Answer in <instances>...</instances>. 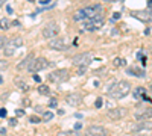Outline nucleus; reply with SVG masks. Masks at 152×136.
<instances>
[{
  "mask_svg": "<svg viewBox=\"0 0 152 136\" xmlns=\"http://www.w3.org/2000/svg\"><path fill=\"white\" fill-rule=\"evenodd\" d=\"M131 92V83L126 80H120V82H114L107 88V94L108 97L114 98V100H119L123 98Z\"/></svg>",
  "mask_w": 152,
  "mask_h": 136,
  "instance_id": "obj_1",
  "label": "nucleus"
},
{
  "mask_svg": "<svg viewBox=\"0 0 152 136\" xmlns=\"http://www.w3.org/2000/svg\"><path fill=\"white\" fill-rule=\"evenodd\" d=\"M100 12H102V6H100V5H90V6H85V8L79 9V11L73 15V20H75V21L88 20V18H93V17L99 15Z\"/></svg>",
  "mask_w": 152,
  "mask_h": 136,
  "instance_id": "obj_2",
  "label": "nucleus"
},
{
  "mask_svg": "<svg viewBox=\"0 0 152 136\" xmlns=\"http://www.w3.org/2000/svg\"><path fill=\"white\" fill-rule=\"evenodd\" d=\"M49 80L50 82H53V83H64L69 80L70 77V71L67 68H61V70H55L49 74Z\"/></svg>",
  "mask_w": 152,
  "mask_h": 136,
  "instance_id": "obj_3",
  "label": "nucleus"
},
{
  "mask_svg": "<svg viewBox=\"0 0 152 136\" xmlns=\"http://www.w3.org/2000/svg\"><path fill=\"white\" fill-rule=\"evenodd\" d=\"M104 23H105V20H104L102 14H99V15H96V17H93V18H88V20L85 21V24H84V29L88 30V32H93V30H96V29L102 27Z\"/></svg>",
  "mask_w": 152,
  "mask_h": 136,
  "instance_id": "obj_4",
  "label": "nucleus"
},
{
  "mask_svg": "<svg viewBox=\"0 0 152 136\" xmlns=\"http://www.w3.org/2000/svg\"><path fill=\"white\" fill-rule=\"evenodd\" d=\"M23 45V38L21 36H15V38H11L9 41H6L5 44V56H12L14 52L18 47Z\"/></svg>",
  "mask_w": 152,
  "mask_h": 136,
  "instance_id": "obj_5",
  "label": "nucleus"
},
{
  "mask_svg": "<svg viewBox=\"0 0 152 136\" xmlns=\"http://www.w3.org/2000/svg\"><path fill=\"white\" fill-rule=\"evenodd\" d=\"M59 33V26H58V23L52 21V23H47L44 29H43V36L46 40H52L55 38V36Z\"/></svg>",
  "mask_w": 152,
  "mask_h": 136,
  "instance_id": "obj_6",
  "label": "nucleus"
},
{
  "mask_svg": "<svg viewBox=\"0 0 152 136\" xmlns=\"http://www.w3.org/2000/svg\"><path fill=\"white\" fill-rule=\"evenodd\" d=\"M49 67V60L46 58H35V60L32 62V65L29 67L28 71L31 73H38V71H43Z\"/></svg>",
  "mask_w": 152,
  "mask_h": 136,
  "instance_id": "obj_7",
  "label": "nucleus"
},
{
  "mask_svg": "<svg viewBox=\"0 0 152 136\" xmlns=\"http://www.w3.org/2000/svg\"><path fill=\"white\" fill-rule=\"evenodd\" d=\"M93 60L91 53H79L73 58V65L75 67H81V65H90Z\"/></svg>",
  "mask_w": 152,
  "mask_h": 136,
  "instance_id": "obj_8",
  "label": "nucleus"
},
{
  "mask_svg": "<svg viewBox=\"0 0 152 136\" xmlns=\"http://www.w3.org/2000/svg\"><path fill=\"white\" fill-rule=\"evenodd\" d=\"M131 15L138 18L140 21H145V23H151L152 21V8H148V9H143V11H132Z\"/></svg>",
  "mask_w": 152,
  "mask_h": 136,
  "instance_id": "obj_9",
  "label": "nucleus"
},
{
  "mask_svg": "<svg viewBox=\"0 0 152 136\" xmlns=\"http://www.w3.org/2000/svg\"><path fill=\"white\" fill-rule=\"evenodd\" d=\"M49 47L52 50H67L69 42L64 38H52V40H49Z\"/></svg>",
  "mask_w": 152,
  "mask_h": 136,
  "instance_id": "obj_10",
  "label": "nucleus"
},
{
  "mask_svg": "<svg viewBox=\"0 0 152 136\" xmlns=\"http://www.w3.org/2000/svg\"><path fill=\"white\" fill-rule=\"evenodd\" d=\"M85 136H108V132L102 126H90L85 130Z\"/></svg>",
  "mask_w": 152,
  "mask_h": 136,
  "instance_id": "obj_11",
  "label": "nucleus"
},
{
  "mask_svg": "<svg viewBox=\"0 0 152 136\" xmlns=\"http://www.w3.org/2000/svg\"><path fill=\"white\" fill-rule=\"evenodd\" d=\"M126 115V109L125 107H114V109H110L107 112V117L113 121H117V119H122L123 117Z\"/></svg>",
  "mask_w": 152,
  "mask_h": 136,
  "instance_id": "obj_12",
  "label": "nucleus"
},
{
  "mask_svg": "<svg viewBox=\"0 0 152 136\" xmlns=\"http://www.w3.org/2000/svg\"><path fill=\"white\" fill-rule=\"evenodd\" d=\"M66 101H67V104H70V106H73V107H79L84 100H82V95H81V94L72 92V94H69V95L66 97Z\"/></svg>",
  "mask_w": 152,
  "mask_h": 136,
  "instance_id": "obj_13",
  "label": "nucleus"
},
{
  "mask_svg": "<svg viewBox=\"0 0 152 136\" xmlns=\"http://www.w3.org/2000/svg\"><path fill=\"white\" fill-rule=\"evenodd\" d=\"M35 60V55L34 53H29L26 58H24L23 60H20L18 65H17V70L18 71H23V70H29V67L32 65V62Z\"/></svg>",
  "mask_w": 152,
  "mask_h": 136,
  "instance_id": "obj_14",
  "label": "nucleus"
},
{
  "mask_svg": "<svg viewBox=\"0 0 152 136\" xmlns=\"http://www.w3.org/2000/svg\"><path fill=\"white\" fill-rule=\"evenodd\" d=\"M145 130H152V121L143 119L132 126V132H145Z\"/></svg>",
  "mask_w": 152,
  "mask_h": 136,
  "instance_id": "obj_15",
  "label": "nucleus"
},
{
  "mask_svg": "<svg viewBox=\"0 0 152 136\" xmlns=\"http://www.w3.org/2000/svg\"><path fill=\"white\" fill-rule=\"evenodd\" d=\"M145 95H146V88H143V86H138V88L134 89V98L135 100H142Z\"/></svg>",
  "mask_w": 152,
  "mask_h": 136,
  "instance_id": "obj_16",
  "label": "nucleus"
},
{
  "mask_svg": "<svg viewBox=\"0 0 152 136\" xmlns=\"http://www.w3.org/2000/svg\"><path fill=\"white\" fill-rule=\"evenodd\" d=\"M15 83H17V86L21 89V91H29V86H28V83L24 82L23 79H20V77H17L15 79Z\"/></svg>",
  "mask_w": 152,
  "mask_h": 136,
  "instance_id": "obj_17",
  "label": "nucleus"
},
{
  "mask_svg": "<svg viewBox=\"0 0 152 136\" xmlns=\"http://www.w3.org/2000/svg\"><path fill=\"white\" fill-rule=\"evenodd\" d=\"M11 24H12V23H11V20L5 17V18L0 20V29H2V30H8V29L11 27Z\"/></svg>",
  "mask_w": 152,
  "mask_h": 136,
  "instance_id": "obj_18",
  "label": "nucleus"
},
{
  "mask_svg": "<svg viewBox=\"0 0 152 136\" xmlns=\"http://www.w3.org/2000/svg\"><path fill=\"white\" fill-rule=\"evenodd\" d=\"M149 117H152V110H151V109L146 110V112H142V114H137V115H135V118H137V119H140V121L148 119Z\"/></svg>",
  "mask_w": 152,
  "mask_h": 136,
  "instance_id": "obj_19",
  "label": "nucleus"
},
{
  "mask_svg": "<svg viewBox=\"0 0 152 136\" xmlns=\"http://www.w3.org/2000/svg\"><path fill=\"white\" fill-rule=\"evenodd\" d=\"M129 74H134V76H138V77H145V70H138V68H129L128 70Z\"/></svg>",
  "mask_w": 152,
  "mask_h": 136,
  "instance_id": "obj_20",
  "label": "nucleus"
},
{
  "mask_svg": "<svg viewBox=\"0 0 152 136\" xmlns=\"http://www.w3.org/2000/svg\"><path fill=\"white\" fill-rule=\"evenodd\" d=\"M56 136H79L78 130H64V132H59Z\"/></svg>",
  "mask_w": 152,
  "mask_h": 136,
  "instance_id": "obj_21",
  "label": "nucleus"
},
{
  "mask_svg": "<svg viewBox=\"0 0 152 136\" xmlns=\"http://www.w3.org/2000/svg\"><path fill=\"white\" fill-rule=\"evenodd\" d=\"M113 65L114 67H123V65H126V60L123 58H114L113 59Z\"/></svg>",
  "mask_w": 152,
  "mask_h": 136,
  "instance_id": "obj_22",
  "label": "nucleus"
},
{
  "mask_svg": "<svg viewBox=\"0 0 152 136\" xmlns=\"http://www.w3.org/2000/svg\"><path fill=\"white\" fill-rule=\"evenodd\" d=\"M38 92H40L41 95H50V89H49V86H46V85L38 86Z\"/></svg>",
  "mask_w": 152,
  "mask_h": 136,
  "instance_id": "obj_23",
  "label": "nucleus"
},
{
  "mask_svg": "<svg viewBox=\"0 0 152 136\" xmlns=\"http://www.w3.org/2000/svg\"><path fill=\"white\" fill-rule=\"evenodd\" d=\"M53 118V114L50 112V110H47V112H44V115H43V121H50Z\"/></svg>",
  "mask_w": 152,
  "mask_h": 136,
  "instance_id": "obj_24",
  "label": "nucleus"
},
{
  "mask_svg": "<svg viewBox=\"0 0 152 136\" xmlns=\"http://www.w3.org/2000/svg\"><path fill=\"white\" fill-rule=\"evenodd\" d=\"M87 68H88V65H81V67H78V74H79V76H82V74L87 71Z\"/></svg>",
  "mask_w": 152,
  "mask_h": 136,
  "instance_id": "obj_25",
  "label": "nucleus"
},
{
  "mask_svg": "<svg viewBox=\"0 0 152 136\" xmlns=\"http://www.w3.org/2000/svg\"><path fill=\"white\" fill-rule=\"evenodd\" d=\"M102 104H104V103H102V98H100V97H99V98H96V101H94V106H96L97 109H100V107H102Z\"/></svg>",
  "mask_w": 152,
  "mask_h": 136,
  "instance_id": "obj_26",
  "label": "nucleus"
},
{
  "mask_svg": "<svg viewBox=\"0 0 152 136\" xmlns=\"http://www.w3.org/2000/svg\"><path fill=\"white\" fill-rule=\"evenodd\" d=\"M5 44H6V38L3 35H0V48H5Z\"/></svg>",
  "mask_w": 152,
  "mask_h": 136,
  "instance_id": "obj_27",
  "label": "nucleus"
},
{
  "mask_svg": "<svg viewBox=\"0 0 152 136\" xmlns=\"http://www.w3.org/2000/svg\"><path fill=\"white\" fill-rule=\"evenodd\" d=\"M8 68V62L6 60H0V70H6Z\"/></svg>",
  "mask_w": 152,
  "mask_h": 136,
  "instance_id": "obj_28",
  "label": "nucleus"
},
{
  "mask_svg": "<svg viewBox=\"0 0 152 136\" xmlns=\"http://www.w3.org/2000/svg\"><path fill=\"white\" fill-rule=\"evenodd\" d=\"M32 77H34V80H35L37 83H40V82H41V77L38 76V73H34V76H32Z\"/></svg>",
  "mask_w": 152,
  "mask_h": 136,
  "instance_id": "obj_29",
  "label": "nucleus"
},
{
  "mask_svg": "<svg viewBox=\"0 0 152 136\" xmlns=\"http://www.w3.org/2000/svg\"><path fill=\"white\" fill-rule=\"evenodd\" d=\"M15 115H17V117H23V115H24V110H23V109H17V110H15Z\"/></svg>",
  "mask_w": 152,
  "mask_h": 136,
  "instance_id": "obj_30",
  "label": "nucleus"
},
{
  "mask_svg": "<svg viewBox=\"0 0 152 136\" xmlns=\"http://www.w3.org/2000/svg\"><path fill=\"white\" fill-rule=\"evenodd\" d=\"M5 117H6V109L2 107V109H0V118H5Z\"/></svg>",
  "mask_w": 152,
  "mask_h": 136,
  "instance_id": "obj_31",
  "label": "nucleus"
},
{
  "mask_svg": "<svg viewBox=\"0 0 152 136\" xmlns=\"http://www.w3.org/2000/svg\"><path fill=\"white\" fill-rule=\"evenodd\" d=\"M17 122H18L17 118H11V119H9V124H11V126H17Z\"/></svg>",
  "mask_w": 152,
  "mask_h": 136,
  "instance_id": "obj_32",
  "label": "nucleus"
},
{
  "mask_svg": "<svg viewBox=\"0 0 152 136\" xmlns=\"http://www.w3.org/2000/svg\"><path fill=\"white\" fill-rule=\"evenodd\" d=\"M41 118H38V117H31V122H40Z\"/></svg>",
  "mask_w": 152,
  "mask_h": 136,
  "instance_id": "obj_33",
  "label": "nucleus"
},
{
  "mask_svg": "<svg viewBox=\"0 0 152 136\" xmlns=\"http://www.w3.org/2000/svg\"><path fill=\"white\" fill-rule=\"evenodd\" d=\"M142 100H143V101H146V103H149V104L152 103V98H151V97H146V95L142 98Z\"/></svg>",
  "mask_w": 152,
  "mask_h": 136,
  "instance_id": "obj_34",
  "label": "nucleus"
},
{
  "mask_svg": "<svg viewBox=\"0 0 152 136\" xmlns=\"http://www.w3.org/2000/svg\"><path fill=\"white\" fill-rule=\"evenodd\" d=\"M120 18V12H114L113 14V20H119Z\"/></svg>",
  "mask_w": 152,
  "mask_h": 136,
  "instance_id": "obj_35",
  "label": "nucleus"
},
{
  "mask_svg": "<svg viewBox=\"0 0 152 136\" xmlns=\"http://www.w3.org/2000/svg\"><path fill=\"white\" fill-rule=\"evenodd\" d=\"M56 104H58L56 100H50V104H49V106H50V107H56Z\"/></svg>",
  "mask_w": 152,
  "mask_h": 136,
  "instance_id": "obj_36",
  "label": "nucleus"
},
{
  "mask_svg": "<svg viewBox=\"0 0 152 136\" xmlns=\"http://www.w3.org/2000/svg\"><path fill=\"white\" fill-rule=\"evenodd\" d=\"M82 127V124H81V122H76V124H75V130H79Z\"/></svg>",
  "mask_w": 152,
  "mask_h": 136,
  "instance_id": "obj_37",
  "label": "nucleus"
},
{
  "mask_svg": "<svg viewBox=\"0 0 152 136\" xmlns=\"http://www.w3.org/2000/svg\"><path fill=\"white\" fill-rule=\"evenodd\" d=\"M104 2H107V3H113V2H122V0H104Z\"/></svg>",
  "mask_w": 152,
  "mask_h": 136,
  "instance_id": "obj_38",
  "label": "nucleus"
},
{
  "mask_svg": "<svg viewBox=\"0 0 152 136\" xmlns=\"http://www.w3.org/2000/svg\"><path fill=\"white\" fill-rule=\"evenodd\" d=\"M6 12H8V14H11V12H12V8H11V6H6Z\"/></svg>",
  "mask_w": 152,
  "mask_h": 136,
  "instance_id": "obj_39",
  "label": "nucleus"
},
{
  "mask_svg": "<svg viewBox=\"0 0 152 136\" xmlns=\"http://www.w3.org/2000/svg\"><path fill=\"white\" fill-rule=\"evenodd\" d=\"M23 104H24V106H29L31 103H29V100H23Z\"/></svg>",
  "mask_w": 152,
  "mask_h": 136,
  "instance_id": "obj_40",
  "label": "nucleus"
},
{
  "mask_svg": "<svg viewBox=\"0 0 152 136\" xmlns=\"http://www.w3.org/2000/svg\"><path fill=\"white\" fill-rule=\"evenodd\" d=\"M41 3L43 5H47V3H50V0H41Z\"/></svg>",
  "mask_w": 152,
  "mask_h": 136,
  "instance_id": "obj_41",
  "label": "nucleus"
},
{
  "mask_svg": "<svg viewBox=\"0 0 152 136\" xmlns=\"http://www.w3.org/2000/svg\"><path fill=\"white\" fill-rule=\"evenodd\" d=\"M148 8H152V0H149V2H148Z\"/></svg>",
  "mask_w": 152,
  "mask_h": 136,
  "instance_id": "obj_42",
  "label": "nucleus"
},
{
  "mask_svg": "<svg viewBox=\"0 0 152 136\" xmlns=\"http://www.w3.org/2000/svg\"><path fill=\"white\" fill-rule=\"evenodd\" d=\"M149 92L152 94V83H151V86H149Z\"/></svg>",
  "mask_w": 152,
  "mask_h": 136,
  "instance_id": "obj_43",
  "label": "nucleus"
},
{
  "mask_svg": "<svg viewBox=\"0 0 152 136\" xmlns=\"http://www.w3.org/2000/svg\"><path fill=\"white\" fill-rule=\"evenodd\" d=\"M3 2H5V0H0V5H2V3H3Z\"/></svg>",
  "mask_w": 152,
  "mask_h": 136,
  "instance_id": "obj_44",
  "label": "nucleus"
},
{
  "mask_svg": "<svg viewBox=\"0 0 152 136\" xmlns=\"http://www.w3.org/2000/svg\"><path fill=\"white\" fill-rule=\"evenodd\" d=\"M2 82H3V79H2V77H0V83H2Z\"/></svg>",
  "mask_w": 152,
  "mask_h": 136,
  "instance_id": "obj_45",
  "label": "nucleus"
},
{
  "mask_svg": "<svg viewBox=\"0 0 152 136\" xmlns=\"http://www.w3.org/2000/svg\"><path fill=\"white\" fill-rule=\"evenodd\" d=\"M29 2H34V0H29Z\"/></svg>",
  "mask_w": 152,
  "mask_h": 136,
  "instance_id": "obj_46",
  "label": "nucleus"
},
{
  "mask_svg": "<svg viewBox=\"0 0 152 136\" xmlns=\"http://www.w3.org/2000/svg\"><path fill=\"white\" fill-rule=\"evenodd\" d=\"M151 52H152V47H151Z\"/></svg>",
  "mask_w": 152,
  "mask_h": 136,
  "instance_id": "obj_47",
  "label": "nucleus"
}]
</instances>
